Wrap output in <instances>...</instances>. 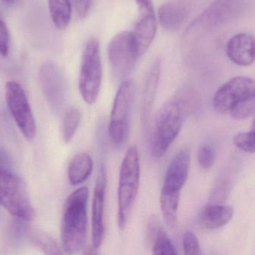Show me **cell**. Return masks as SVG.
<instances>
[{"instance_id": "obj_1", "label": "cell", "mask_w": 255, "mask_h": 255, "mask_svg": "<svg viewBox=\"0 0 255 255\" xmlns=\"http://www.w3.org/2000/svg\"><path fill=\"white\" fill-rule=\"evenodd\" d=\"M192 103L183 95L165 103L155 116L150 136V148L152 156L161 158L178 136L183 119L192 107Z\"/></svg>"}, {"instance_id": "obj_2", "label": "cell", "mask_w": 255, "mask_h": 255, "mask_svg": "<svg viewBox=\"0 0 255 255\" xmlns=\"http://www.w3.org/2000/svg\"><path fill=\"white\" fill-rule=\"evenodd\" d=\"M89 189L79 188L67 198L61 222V244L65 253L80 252L87 237Z\"/></svg>"}, {"instance_id": "obj_3", "label": "cell", "mask_w": 255, "mask_h": 255, "mask_svg": "<svg viewBox=\"0 0 255 255\" xmlns=\"http://www.w3.org/2000/svg\"><path fill=\"white\" fill-rule=\"evenodd\" d=\"M190 159L189 148H182L171 159L165 171L159 202L162 217L170 228L177 225L180 195L187 181Z\"/></svg>"}, {"instance_id": "obj_4", "label": "cell", "mask_w": 255, "mask_h": 255, "mask_svg": "<svg viewBox=\"0 0 255 255\" xmlns=\"http://www.w3.org/2000/svg\"><path fill=\"white\" fill-rule=\"evenodd\" d=\"M140 160L138 149L130 146L121 165L118 188V223L125 230L135 204L140 186Z\"/></svg>"}, {"instance_id": "obj_5", "label": "cell", "mask_w": 255, "mask_h": 255, "mask_svg": "<svg viewBox=\"0 0 255 255\" xmlns=\"http://www.w3.org/2000/svg\"><path fill=\"white\" fill-rule=\"evenodd\" d=\"M0 206L14 218L26 222L35 217V210L24 182L2 165H0Z\"/></svg>"}, {"instance_id": "obj_6", "label": "cell", "mask_w": 255, "mask_h": 255, "mask_svg": "<svg viewBox=\"0 0 255 255\" xmlns=\"http://www.w3.org/2000/svg\"><path fill=\"white\" fill-rule=\"evenodd\" d=\"M134 99V83L129 80H124L115 98L108 128L110 139L118 145L126 142L129 138Z\"/></svg>"}, {"instance_id": "obj_7", "label": "cell", "mask_w": 255, "mask_h": 255, "mask_svg": "<svg viewBox=\"0 0 255 255\" xmlns=\"http://www.w3.org/2000/svg\"><path fill=\"white\" fill-rule=\"evenodd\" d=\"M102 77L99 41L96 38H92L85 45L79 77V90L86 104H95L98 100Z\"/></svg>"}, {"instance_id": "obj_8", "label": "cell", "mask_w": 255, "mask_h": 255, "mask_svg": "<svg viewBox=\"0 0 255 255\" xmlns=\"http://www.w3.org/2000/svg\"><path fill=\"white\" fill-rule=\"evenodd\" d=\"M5 100L13 119L24 138L32 141L36 135V122L23 87L16 81L5 84Z\"/></svg>"}, {"instance_id": "obj_9", "label": "cell", "mask_w": 255, "mask_h": 255, "mask_svg": "<svg viewBox=\"0 0 255 255\" xmlns=\"http://www.w3.org/2000/svg\"><path fill=\"white\" fill-rule=\"evenodd\" d=\"M255 98V82L247 77H236L222 85L214 95L213 107L219 115H229L236 107Z\"/></svg>"}, {"instance_id": "obj_10", "label": "cell", "mask_w": 255, "mask_h": 255, "mask_svg": "<svg viewBox=\"0 0 255 255\" xmlns=\"http://www.w3.org/2000/svg\"><path fill=\"white\" fill-rule=\"evenodd\" d=\"M108 56L116 77L123 79L132 73L139 58L132 32H122L113 38L109 44Z\"/></svg>"}, {"instance_id": "obj_11", "label": "cell", "mask_w": 255, "mask_h": 255, "mask_svg": "<svg viewBox=\"0 0 255 255\" xmlns=\"http://www.w3.org/2000/svg\"><path fill=\"white\" fill-rule=\"evenodd\" d=\"M107 185V173L104 165H101L98 171V177L94 191L92 210V246L99 249L105 237L104 224V206Z\"/></svg>"}, {"instance_id": "obj_12", "label": "cell", "mask_w": 255, "mask_h": 255, "mask_svg": "<svg viewBox=\"0 0 255 255\" xmlns=\"http://www.w3.org/2000/svg\"><path fill=\"white\" fill-rule=\"evenodd\" d=\"M40 80L48 104L55 112L59 113L65 104V89L59 68L53 62H45L40 71Z\"/></svg>"}, {"instance_id": "obj_13", "label": "cell", "mask_w": 255, "mask_h": 255, "mask_svg": "<svg viewBox=\"0 0 255 255\" xmlns=\"http://www.w3.org/2000/svg\"><path fill=\"white\" fill-rule=\"evenodd\" d=\"M227 55L231 62L240 66H249L255 61V41L250 34L234 35L227 44Z\"/></svg>"}, {"instance_id": "obj_14", "label": "cell", "mask_w": 255, "mask_h": 255, "mask_svg": "<svg viewBox=\"0 0 255 255\" xmlns=\"http://www.w3.org/2000/svg\"><path fill=\"white\" fill-rule=\"evenodd\" d=\"M189 14V4L185 0H172L164 3L159 9V20L165 30H178Z\"/></svg>"}, {"instance_id": "obj_15", "label": "cell", "mask_w": 255, "mask_h": 255, "mask_svg": "<svg viewBox=\"0 0 255 255\" xmlns=\"http://www.w3.org/2000/svg\"><path fill=\"white\" fill-rule=\"evenodd\" d=\"M156 32L154 11H140V17L132 32L138 57L142 56L152 44Z\"/></svg>"}, {"instance_id": "obj_16", "label": "cell", "mask_w": 255, "mask_h": 255, "mask_svg": "<svg viewBox=\"0 0 255 255\" xmlns=\"http://www.w3.org/2000/svg\"><path fill=\"white\" fill-rule=\"evenodd\" d=\"M147 233V242L151 246L153 255H177V252L174 243L156 216H152L149 219Z\"/></svg>"}, {"instance_id": "obj_17", "label": "cell", "mask_w": 255, "mask_h": 255, "mask_svg": "<svg viewBox=\"0 0 255 255\" xmlns=\"http://www.w3.org/2000/svg\"><path fill=\"white\" fill-rule=\"evenodd\" d=\"M241 7L240 0H216L200 20L207 26H215L237 15Z\"/></svg>"}, {"instance_id": "obj_18", "label": "cell", "mask_w": 255, "mask_h": 255, "mask_svg": "<svg viewBox=\"0 0 255 255\" xmlns=\"http://www.w3.org/2000/svg\"><path fill=\"white\" fill-rule=\"evenodd\" d=\"M232 207L226 204H209L203 209L201 213V224L210 230L219 229L228 225L234 216Z\"/></svg>"}, {"instance_id": "obj_19", "label": "cell", "mask_w": 255, "mask_h": 255, "mask_svg": "<svg viewBox=\"0 0 255 255\" xmlns=\"http://www.w3.org/2000/svg\"><path fill=\"white\" fill-rule=\"evenodd\" d=\"M160 68V61H155L154 63L150 67L144 80L141 99V116L144 123L148 119L151 113L155 94L159 83Z\"/></svg>"}, {"instance_id": "obj_20", "label": "cell", "mask_w": 255, "mask_h": 255, "mask_svg": "<svg viewBox=\"0 0 255 255\" xmlns=\"http://www.w3.org/2000/svg\"><path fill=\"white\" fill-rule=\"evenodd\" d=\"M93 166L90 155L86 153L76 155L68 165V180L71 184L78 186L86 181L92 174Z\"/></svg>"}, {"instance_id": "obj_21", "label": "cell", "mask_w": 255, "mask_h": 255, "mask_svg": "<svg viewBox=\"0 0 255 255\" xmlns=\"http://www.w3.org/2000/svg\"><path fill=\"white\" fill-rule=\"evenodd\" d=\"M48 6L53 24L59 29H66L72 14L71 0H48Z\"/></svg>"}, {"instance_id": "obj_22", "label": "cell", "mask_w": 255, "mask_h": 255, "mask_svg": "<svg viewBox=\"0 0 255 255\" xmlns=\"http://www.w3.org/2000/svg\"><path fill=\"white\" fill-rule=\"evenodd\" d=\"M81 121V113L78 109L70 108L65 113L62 125V137L65 143H69L74 138Z\"/></svg>"}, {"instance_id": "obj_23", "label": "cell", "mask_w": 255, "mask_h": 255, "mask_svg": "<svg viewBox=\"0 0 255 255\" xmlns=\"http://www.w3.org/2000/svg\"><path fill=\"white\" fill-rule=\"evenodd\" d=\"M255 128L249 132H240L233 138L234 145L239 150L248 153H255Z\"/></svg>"}, {"instance_id": "obj_24", "label": "cell", "mask_w": 255, "mask_h": 255, "mask_svg": "<svg viewBox=\"0 0 255 255\" xmlns=\"http://www.w3.org/2000/svg\"><path fill=\"white\" fill-rule=\"evenodd\" d=\"M217 156V150L212 144H204L198 149L197 159L203 169L208 170L214 165Z\"/></svg>"}, {"instance_id": "obj_25", "label": "cell", "mask_w": 255, "mask_h": 255, "mask_svg": "<svg viewBox=\"0 0 255 255\" xmlns=\"http://www.w3.org/2000/svg\"><path fill=\"white\" fill-rule=\"evenodd\" d=\"M35 243L47 255H60V248L53 237L44 232L35 233L34 235Z\"/></svg>"}, {"instance_id": "obj_26", "label": "cell", "mask_w": 255, "mask_h": 255, "mask_svg": "<svg viewBox=\"0 0 255 255\" xmlns=\"http://www.w3.org/2000/svg\"><path fill=\"white\" fill-rule=\"evenodd\" d=\"M183 246L185 255H200L202 253L199 240L192 231H188L185 233L183 238Z\"/></svg>"}, {"instance_id": "obj_27", "label": "cell", "mask_w": 255, "mask_h": 255, "mask_svg": "<svg viewBox=\"0 0 255 255\" xmlns=\"http://www.w3.org/2000/svg\"><path fill=\"white\" fill-rule=\"evenodd\" d=\"M10 50V35L8 26L4 20L0 18V55L7 57Z\"/></svg>"}, {"instance_id": "obj_28", "label": "cell", "mask_w": 255, "mask_h": 255, "mask_svg": "<svg viewBox=\"0 0 255 255\" xmlns=\"http://www.w3.org/2000/svg\"><path fill=\"white\" fill-rule=\"evenodd\" d=\"M92 0H73L74 8L79 17L85 18L89 14Z\"/></svg>"}, {"instance_id": "obj_29", "label": "cell", "mask_w": 255, "mask_h": 255, "mask_svg": "<svg viewBox=\"0 0 255 255\" xmlns=\"http://www.w3.org/2000/svg\"><path fill=\"white\" fill-rule=\"evenodd\" d=\"M140 11H151L153 10L152 0H136Z\"/></svg>"}, {"instance_id": "obj_30", "label": "cell", "mask_w": 255, "mask_h": 255, "mask_svg": "<svg viewBox=\"0 0 255 255\" xmlns=\"http://www.w3.org/2000/svg\"><path fill=\"white\" fill-rule=\"evenodd\" d=\"M3 1L5 2V3L10 4V5H11V4H14V2H15V0H3Z\"/></svg>"}]
</instances>
